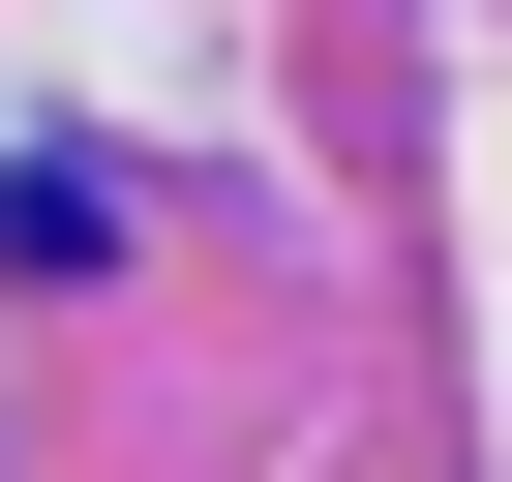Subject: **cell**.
I'll return each mask as SVG.
<instances>
[]
</instances>
